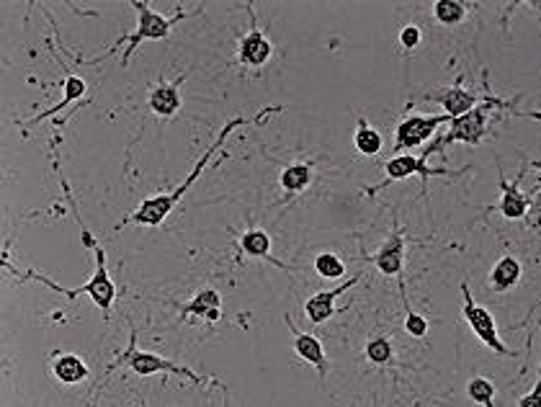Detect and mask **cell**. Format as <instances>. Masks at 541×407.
Wrapping results in <instances>:
<instances>
[{
    "instance_id": "cell-1",
    "label": "cell",
    "mask_w": 541,
    "mask_h": 407,
    "mask_svg": "<svg viewBox=\"0 0 541 407\" xmlns=\"http://www.w3.org/2000/svg\"><path fill=\"white\" fill-rule=\"evenodd\" d=\"M281 111V106H273V109H263L258 116H253V119H248V116H238V119H230L227 124L222 126V132L217 134V140L211 142L207 147V153L196 160V165H193V171L183 178V184L181 186H175L173 191H168V194H158V196H152V199H144L132 214H127L124 217V222H119V227H124V224H140V227H158V224H162L165 222V217L173 212V206L183 196H186V191L196 184V178L204 173V168H207V163L211 160V157L217 155V150L222 147L224 142H227V137L238 129V126L242 124H251V122H263L266 116H273V114H279Z\"/></svg>"
},
{
    "instance_id": "cell-2",
    "label": "cell",
    "mask_w": 541,
    "mask_h": 407,
    "mask_svg": "<svg viewBox=\"0 0 541 407\" xmlns=\"http://www.w3.org/2000/svg\"><path fill=\"white\" fill-rule=\"evenodd\" d=\"M93 255H96V271H93V276L88 279V283H83V286H78V289H64L63 283L52 282L49 276H42V273H36V271H26V273H21V271H16V268L11 266V263H5V261H3V268H11L18 279H29V282L44 283V286H49L52 292L64 294V297H67V302H75L80 294H88V297H91V302H93L98 310L103 313V317L109 320V314H112L113 297H116V286H113L112 273H109V268H106V251H103L101 245H96Z\"/></svg>"
},
{
    "instance_id": "cell-3",
    "label": "cell",
    "mask_w": 541,
    "mask_h": 407,
    "mask_svg": "<svg viewBox=\"0 0 541 407\" xmlns=\"http://www.w3.org/2000/svg\"><path fill=\"white\" fill-rule=\"evenodd\" d=\"M119 366H127L129 372H134V374H140V376L175 374V376H181V379L193 382L196 387H207V384H211V379L199 376L196 372H192L189 366H178V363H173V361L160 359V356H155V353L140 351V348H137V330H132V341H129L127 351L116 353V359L106 366V374L113 372V369H119Z\"/></svg>"
},
{
    "instance_id": "cell-4",
    "label": "cell",
    "mask_w": 541,
    "mask_h": 407,
    "mask_svg": "<svg viewBox=\"0 0 541 407\" xmlns=\"http://www.w3.org/2000/svg\"><path fill=\"white\" fill-rule=\"evenodd\" d=\"M132 8L137 11V29L134 34H129V36H119V42L113 45L109 52H113L116 47H122L124 42H129L127 49H124V55H122V65H127L132 60V55L137 52V47L143 45V42H158V39H165V36H171L173 32V26L178 21H183V18H189L186 11H178L175 16H165V14H158L155 8H150V3H144V0H132Z\"/></svg>"
},
{
    "instance_id": "cell-5",
    "label": "cell",
    "mask_w": 541,
    "mask_h": 407,
    "mask_svg": "<svg viewBox=\"0 0 541 407\" xmlns=\"http://www.w3.org/2000/svg\"><path fill=\"white\" fill-rule=\"evenodd\" d=\"M493 106H506V104H500L497 98H487L485 106H475L469 114H464L459 119H451L448 134H444V137H438V142L428 144L426 153H423V160L436 155V153H446V147L454 144V142L477 144V142L487 134V122H490V109H493Z\"/></svg>"
},
{
    "instance_id": "cell-6",
    "label": "cell",
    "mask_w": 541,
    "mask_h": 407,
    "mask_svg": "<svg viewBox=\"0 0 541 407\" xmlns=\"http://www.w3.org/2000/svg\"><path fill=\"white\" fill-rule=\"evenodd\" d=\"M462 289V314H464V323L472 328V333L479 338V343L485 345V348H490L493 353L497 356H506V359H516L518 356V351H513L508 345L503 343V338H500V333H497V325H495V317L482 304H477L475 299H472V292H469V283H462L459 286Z\"/></svg>"
},
{
    "instance_id": "cell-7",
    "label": "cell",
    "mask_w": 541,
    "mask_h": 407,
    "mask_svg": "<svg viewBox=\"0 0 541 407\" xmlns=\"http://www.w3.org/2000/svg\"><path fill=\"white\" fill-rule=\"evenodd\" d=\"M462 173L464 171H448V168H428L423 157L395 155V157H389V160H384V175H387V181H384L382 186L367 188V194L369 196H374V194L384 191L389 184H395V181H405V178H410V175H420V181L426 184V181L433 178V175H451V178H459Z\"/></svg>"
},
{
    "instance_id": "cell-8",
    "label": "cell",
    "mask_w": 541,
    "mask_h": 407,
    "mask_svg": "<svg viewBox=\"0 0 541 407\" xmlns=\"http://www.w3.org/2000/svg\"><path fill=\"white\" fill-rule=\"evenodd\" d=\"M446 122H451L446 114H430V116H408L395 129V150H413L418 144L433 137V132Z\"/></svg>"
},
{
    "instance_id": "cell-9",
    "label": "cell",
    "mask_w": 541,
    "mask_h": 407,
    "mask_svg": "<svg viewBox=\"0 0 541 407\" xmlns=\"http://www.w3.org/2000/svg\"><path fill=\"white\" fill-rule=\"evenodd\" d=\"M284 323H287L289 333H291V341H294V353L302 361H307L310 366H315L320 382H325V379H328V372H330V361L325 356V348L320 343V338L297 328L294 320H291V314H284Z\"/></svg>"
},
{
    "instance_id": "cell-10",
    "label": "cell",
    "mask_w": 541,
    "mask_h": 407,
    "mask_svg": "<svg viewBox=\"0 0 541 407\" xmlns=\"http://www.w3.org/2000/svg\"><path fill=\"white\" fill-rule=\"evenodd\" d=\"M248 11H251V32L240 39L238 63L245 65V67H261V65H266L270 60V55H273V45H270L269 36L258 29V21H255L253 8H248Z\"/></svg>"
},
{
    "instance_id": "cell-11",
    "label": "cell",
    "mask_w": 541,
    "mask_h": 407,
    "mask_svg": "<svg viewBox=\"0 0 541 407\" xmlns=\"http://www.w3.org/2000/svg\"><path fill=\"white\" fill-rule=\"evenodd\" d=\"M189 73H183L181 78H175L173 83H168V80H160L152 85V91L147 95V106L150 111L160 116V119H173L175 114L181 111V104H183V98H181V83L186 80Z\"/></svg>"
},
{
    "instance_id": "cell-12",
    "label": "cell",
    "mask_w": 541,
    "mask_h": 407,
    "mask_svg": "<svg viewBox=\"0 0 541 407\" xmlns=\"http://www.w3.org/2000/svg\"><path fill=\"white\" fill-rule=\"evenodd\" d=\"M364 279V273H356L353 279L349 282H343L340 286H335V289H328V292H318L315 297H310L304 302V313L310 317V323L312 325H322V323H328L330 317L335 314V302L340 294H346L350 286H356V283Z\"/></svg>"
},
{
    "instance_id": "cell-13",
    "label": "cell",
    "mask_w": 541,
    "mask_h": 407,
    "mask_svg": "<svg viewBox=\"0 0 541 407\" xmlns=\"http://www.w3.org/2000/svg\"><path fill=\"white\" fill-rule=\"evenodd\" d=\"M374 266L382 271V276H402V261H405V235H402V227L395 224L392 235L387 237L382 248L377 251V255L371 258Z\"/></svg>"
},
{
    "instance_id": "cell-14",
    "label": "cell",
    "mask_w": 541,
    "mask_h": 407,
    "mask_svg": "<svg viewBox=\"0 0 541 407\" xmlns=\"http://www.w3.org/2000/svg\"><path fill=\"white\" fill-rule=\"evenodd\" d=\"M426 101H438V104H444L446 116L448 119H459L464 114H469V111L475 109V104H477V95L472 94V91H464L462 85H451V88H438L436 94L426 95Z\"/></svg>"
},
{
    "instance_id": "cell-15",
    "label": "cell",
    "mask_w": 541,
    "mask_h": 407,
    "mask_svg": "<svg viewBox=\"0 0 541 407\" xmlns=\"http://www.w3.org/2000/svg\"><path fill=\"white\" fill-rule=\"evenodd\" d=\"M204 317L207 323H217L222 317V297L217 289H202L189 304H181V320Z\"/></svg>"
},
{
    "instance_id": "cell-16",
    "label": "cell",
    "mask_w": 541,
    "mask_h": 407,
    "mask_svg": "<svg viewBox=\"0 0 541 407\" xmlns=\"http://www.w3.org/2000/svg\"><path fill=\"white\" fill-rule=\"evenodd\" d=\"M521 276H524L521 261H516L513 255H503L493 266L490 276H487V289L495 292V294H506V292H510L516 283L521 282Z\"/></svg>"
},
{
    "instance_id": "cell-17",
    "label": "cell",
    "mask_w": 541,
    "mask_h": 407,
    "mask_svg": "<svg viewBox=\"0 0 541 407\" xmlns=\"http://www.w3.org/2000/svg\"><path fill=\"white\" fill-rule=\"evenodd\" d=\"M500 191H503V196H500V214L506 217V220H521L526 217V212H528V196H526L524 191H521V184H508L506 178H503V173H500Z\"/></svg>"
},
{
    "instance_id": "cell-18",
    "label": "cell",
    "mask_w": 541,
    "mask_h": 407,
    "mask_svg": "<svg viewBox=\"0 0 541 407\" xmlns=\"http://www.w3.org/2000/svg\"><path fill=\"white\" fill-rule=\"evenodd\" d=\"M52 376L63 384H80L83 379H88V366L85 361L75 353H60L52 361Z\"/></svg>"
},
{
    "instance_id": "cell-19",
    "label": "cell",
    "mask_w": 541,
    "mask_h": 407,
    "mask_svg": "<svg viewBox=\"0 0 541 407\" xmlns=\"http://www.w3.org/2000/svg\"><path fill=\"white\" fill-rule=\"evenodd\" d=\"M353 144L356 150L361 153L364 157H374L382 153V134L369 124L367 119H359V126H356V134H353Z\"/></svg>"
},
{
    "instance_id": "cell-20",
    "label": "cell",
    "mask_w": 541,
    "mask_h": 407,
    "mask_svg": "<svg viewBox=\"0 0 541 407\" xmlns=\"http://www.w3.org/2000/svg\"><path fill=\"white\" fill-rule=\"evenodd\" d=\"M240 248L248 253V255H253V258H266L269 263L281 266V263L270 255V237L266 230H248L245 235L240 237Z\"/></svg>"
},
{
    "instance_id": "cell-21",
    "label": "cell",
    "mask_w": 541,
    "mask_h": 407,
    "mask_svg": "<svg viewBox=\"0 0 541 407\" xmlns=\"http://www.w3.org/2000/svg\"><path fill=\"white\" fill-rule=\"evenodd\" d=\"M312 178H315V168L310 163H294L281 173V186L287 194H300L312 184Z\"/></svg>"
},
{
    "instance_id": "cell-22",
    "label": "cell",
    "mask_w": 541,
    "mask_h": 407,
    "mask_svg": "<svg viewBox=\"0 0 541 407\" xmlns=\"http://www.w3.org/2000/svg\"><path fill=\"white\" fill-rule=\"evenodd\" d=\"M433 18L444 26H459L467 18V3L459 0H436L433 3Z\"/></svg>"
},
{
    "instance_id": "cell-23",
    "label": "cell",
    "mask_w": 541,
    "mask_h": 407,
    "mask_svg": "<svg viewBox=\"0 0 541 407\" xmlns=\"http://www.w3.org/2000/svg\"><path fill=\"white\" fill-rule=\"evenodd\" d=\"M495 392H497V387H495L487 376H475V379H469V384H467L469 400L479 407H495Z\"/></svg>"
},
{
    "instance_id": "cell-24",
    "label": "cell",
    "mask_w": 541,
    "mask_h": 407,
    "mask_svg": "<svg viewBox=\"0 0 541 407\" xmlns=\"http://www.w3.org/2000/svg\"><path fill=\"white\" fill-rule=\"evenodd\" d=\"M399 297H402V304H405V330H408L413 338H426V335H428V320L415 313L413 304L408 302V292H405L402 276H399Z\"/></svg>"
},
{
    "instance_id": "cell-25",
    "label": "cell",
    "mask_w": 541,
    "mask_h": 407,
    "mask_svg": "<svg viewBox=\"0 0 541 407\" xmlns=\"http://www.w3.org/2000/svg\"><path fill=\"white\" fill-rule=\"evenodd\" d=\"M85 91H88V85H85V80L78 78V75H67V80H64V101L63 104H57L54 109H49L47 114H39L34 122H42V119H47V116H52V114H57V111H63L67 104H73L75 98H83L85 95Z\"/></svg>"
},
{
    "instance_id": "cell-26",
    "label": "cell",
    "mask_w": 541,
    "mask_h": 407,
    "mask_svg": "<svg viewBox=\"0 0 541 407\" xmlns=\"http://www.w3.org/2000/svg\"><path fill=\"white\" fill-rule=\"evenodd\" d=\"M315 271H318L322 279L335 282V279H343L346 263H343L335 253H320L318 258H315Z\"/></svg>"
},
{
    "instance_id": "cell-27",
    "label": "cell",
    "mask_w": 541,
    "mask_h": 407,
    "mask_svg": "<svg viewBox=\"0 0 541 407\" xmlns=\"http://www.w3.org/2000/svg\"><path fill=\"white\" fill-rule=\"evenodd\" d=\"M395 356V351H392V343H389V338H371L367 345V359L371 363H377V366H384V363H389Z\"/></svg>"
},
{
    "instance_id": "cell-28",
    "label": "cell",
    "mask_w": 541,
    "mask_h": 407,
    "mask_svg": "<svg viewBox=\"0 0 541 407\" xmlns=\"http://www.w3.org/2000/svg\"><path fill=\"white\" fill-rule=\"evenodd\" d=\"M420 39H423V32H420V26H415V24H408V26L399 29V45H402V49H408V52L418 47Z\"/></svg>"
},
{
    "instance_id": "cell-29",
    "label": "cell",
    "mask_w": 541,
    "mask_h": 407,
    "mask_svg": "<svg viewBox=\"0 0 541 407\" xmlns=\"http://www.w3.org/2000/svg\"><path fill=\"white\" fill-rule=\"evenodd\" d=\"M518 407H541V363H539V379H536L534 390L518 400Z\"/></svg>"
}]
</instances>
